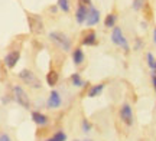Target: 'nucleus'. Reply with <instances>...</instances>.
<instances>
[{"label": "nucleus", "instance_id": "nucleus-1", "mask_svg": "<svg viewBox=\"0 0 156 141\" xmlns=\"http://www.w3.org/2000/svg\"><path fill=\"white\" fill-rule=\"evenodd\" d=\"M19 78L22 79L23 82L26 85H29L30 88H35V89H39L41 86H42V82H41V79L35 75L32 71H29V69H22L20 72H19Z\"/></svg>", "mask_w": 156, "mask_h": 141}, {"label": "nucleus", "instance_id": "nucleus-2", "mask_svg": "<svg viewBox=\"0 0 156 141\" xmlns=\"http://www.w3.org/2000/svg\"><path fill=\"white\" fill-rule=\"evenodd\" d=\"M28 25L29 29L34 35H41L44 33V20L39 15L35 13H28Z\"/></svg>", "mask_w": 156, "mask_h": 141}, {"label": "nucleus", "instance_id": "nucleus-3", "mask_svg": "<svg viewBox=\"0 0 156 141\" xmlns=\"http://www.w3.org/2000/svg\"><path fill=\"white\" fill-rule=\"evenodd\" d=\"M49 39L52 42H55L62 51H69L71 49V40H69V38H68L67 35L62 33V32H51Z\"/></svg>", "mask_w": 156, "mask_h": 141}, {"label": "nucleus", "instance_id": "nucleus-4", "mask_svg": "<svg viewBox=\"0 0 156 141\" xmlns=\"http://www.w3.org/2000/svg\"><path fill=\"white\" fill-rule=\"evenodd\" d=\"M13 92H15V99L17 101V104H19L20 107L29 109V108H30V99H29L28 94L25 92V89H23L22 86H15Z\"/></svg>", "mask_w": 156, "mask_h": 141}, {"label": "nucleus", "instance_id": "nucleus-5", "mask_svg": "<svg viewBox=\"0 0 156 141\" xmlns=\"http://www.w3.org/2000/svg\"><path fill=\"white\" fill-rule=\"evenodd\" d=\"M112 40H113V43L124 48V51H129V43H127V40H126V38L123 36V32L120 28H113Z\"/></svg>", "mask_w": 156, "mask_h": 141}, {"label": "nucleus", "instance_id": "nucleus-6", "mask_svg": "<svg viewBox=\"0 0 156 141\" xmlns=\"http://www.w3.org/2000/svg\"><path fill=\"white\" fill-rule=\"evenodd\" d=\"M120 118L123 119V123L127 125L133 124V112H132V108L129 104H124L120 109Z\"/></svg>", "mask_w": 156, "mask_h": 141}, {"label": "nucleus", "instance_id": "nucleus-7", "mask_svg": "<svg viewBox=\"0 0 156 141\" xmlns=\"http://www.w3.org/2000/svg\"><path fill=\"white\" fill-rule=\"evenodd\" d=\"M19 58H20V52L19 51H12L9 52L5 58V65L6 68H15L16 66L17 61H19Z\"/></svg>", "mask_w": 156, "mask_h": 141}, {"label": "nucleus", "instance_id": "nucleus-8", "mask_svg": "<svg viewBox=\"0 0 156 141\" xmlns=\"http://www.w3.org/2000/svg\"><path fill=\"white\" fill-rule=\"evenodd\" d=\"M98 20H100V12L97 10L95 7H93V6H90V10H88V16H87V25L88 26H94V25H97L98 23Z\"/></svg>", "mask_w": 156, "mask_h": 141}, {"label": "nucleus", "instance_id": "nucleus-9", "mask_svg": "<svg viewBox=\"0 0 156 141\" xmlns=\"http://www.w3.org/2000/svg\"><path fill=\"white\" fill-rule=\"evenodd\" d=\"M61 95L56 92V91H52L51 92L49 98H48V108H51V109H54V108H58L59 105H61Z\"/></svg>", "mask_w": 156, "mask_h": 141}, {"label": "nucleus", "instance_id": "nucleus-10", "mask_svg": "<svg viewBox=\"0 0 156 141\" xmlns=\"http://www.w3.org/2000/svg\"><path fill=\"white\" fill-rule=\"evenodd\" d=\"M87 16H88V9L85 6H78L77 13H75V17H77L78 23H84L87 20Z\"/></svg>", "mask_w": 156, "mask_h": 141}, {"label": "nucleus", "instance_id": "nucleus-11", "mask_svg": "<svg viewBox=\"0 0 156 141\" xmlns=\"http://www.w3.org/2000/svg\"><path fill=\"white\" fill-rule=\"evenodd\" d=\"M83 43L87 46H91V45H95V43H97V36H95V33L93 30H88L87 33L84 35Z\"/></svg>", "mask_w": 156, "mask_h": 141}, {"label": "nucleus", "instance_id": "nucleus-12", "mask_svg": "<svg viewBox=\"0 0 156 141\" xmlns=\"http://www.w3.org/2000/svg\"><path fill=\"white\" fill-rule=\"evenodd\" d=\"M32 119H34L38 125H45L48 123V117L42 112H38V111H34V112H32Z\"/></svg>", "mask_w": 156, "mask_h": 141}, {"label": "nucleus", "instance_id": "nucleus-13", "mask_svg": "<svg viewBox=\"0 0 156 141\" xmlns=\"http://www.w3.org/2000/svg\"><path fill=\"white\" fill-rule=\"evenodd\" d=\"M58 79H59V73L56 72V71H49V72L46 73V82L49 86H55L56 82H58Z\"/></svg>", "mask_w": 156, "mask_h": 141}, {"label": "nucleus", "instance_id": "nucleus-14", "mask_svg": "<svg viewBox=\"0 0 156 141\" xmlns=\"http://www.w3.org/2000/svg\"><path fill=\"white\" fill-rule=\"evenodd\" d=\"M104 89V84H97L94 86H91L88 91V96L90 98H94V96H98Z\"/></svg>", "mask_w": 156, "mask_h": 141}, {"label": "nucleus", "instance_id": "nucleus-15", "mask_svg": "<svg viewBox=\"0 0 156 141\" xmlns=\"http://www.w3.org/2000/svg\"><path fill=\"white\" fill-rule=\"evenodd\" d=\"M73 59H74V62L77 63V65H81V63L84 62V52L78 48V49H75L73 53Z\"/></svg>", "mask_w": 156, "mask_h": 141}, {"label": "nucleus", "instance_id": "nucleus-16", "mask_svg": "<svg viewBox=\"0 0 156 141\" xmlns=\"http://www.w3.org/2000/svg\"><path fill=\"white\" fill-rule=\"evenodd\" d=\"M116 19H117L116 15H113V13H110V15H107V16H106L104 25H106L107 28H114V25H116Z\"/></svg>", "mask_w": 156, "mask_h": 141}, {"label": "nucleus", "instance_id": "nucleus-17", "mask_svg": "<svg viewBox=\"0 0 156 141\" xmlns=\"http://www.w3.org/2000/svg\"><path fill=\"white\" fill-rule=\"evenodd\" d=\"M65 140H67V134L64 131H58V133H55V136L48 138L46 141H65Z\"/></svg>", "mask_w": 156, "mask_h": 141}, {"label": "nucleus", "instance_id": "nucleus-18", "mask_svg": "<svg viewBox=\"0 0 156 141\" xmlns=\"http://www.w3.org/2000/svg\"><path fill=\"white\" fill-rule=\"evenodd\" d=\"M143 12H145V16L147 20H152V17H153V12H152V7L149 3H145L143 5Z\"/></svg>", "mask_w": 156, "mask_h": 141}, {"label": "nucleus", "instance_id": "nucleus-19", "mask_svg": "<svg viewBox=\"0 0 156 141\" xmlns=\"http://www.w3.org/2000/svg\"><path fill=\"white\" fill-rule=\"evenodd\" d=\"M71 81H73V85H75V86H83L84 85V81L81 79V76L78 73H74L71 76Z\"/></svg>", "mask_w": 156, "mask_h": 141}, {"label": "nucleus", "instance_id": "nucleus-20", "mask_svg": "<svg viewBox=\"0 0 156 141\" xmlns=\"http://www.w3.org/2000/svg\"><path fill=\"white\" fill-rule=\"evenodd\" d=\"M58 5H59V7H61L64 12L69 10V2H68V0H58Z\"/></svg>", "mask_w": 156, "mask_h": 141}, {"label": "nucleus", "instance_id": "nucleus-21", "mask_svg": "<svg viewBox=\"0 0 156 141\" xmlns=\"http://www.w3.org/2000/svg\"><path fill=\"white\" fill-rule=\"evenodd\" d=\"M147 63H149V66L152 68V71L156 68V59L153 58L152 53H147Z\"/></svg>", "mask_w": 156, "mask_h": 141}, {"label": "nucleus", "instance_id": "nucleus-22", "mask_svg": "<svg viewBox=\"0 0 156 141\" xmlns=\"http://www.w3.org/2000/svg\"><path fill=\"white\" fill-rule=\"evenodd\" d=\"M143 5H145V0H134L133 2V9L134 10H139V9L143 7Z\"/></svg>", "mask_w": 156, "mask_h": 141}, {"label": "nucleus", "instance_id": "nucleus-23", "mask_svg": "<svg viewBox=\"0 0 156 141\" xmlns=\"http://www.w3.org/2000/svg\"><path fill=\"white\" fill-rule=\"evenodd\" d=\"M83 130H84V133H90V130H91V124H90L87 119H83Z\"/></svg>", "mask_w": 156, "mask_h": 141}, {"label": "nucleus", "instance_id": "nucleus-24", "mask_svg": "<svg viewBox=\"0 0 156 141\" xmlns=\"http://www.w3.org/2000/svg\"><path fill=\"white\" fill-rule=\"evenodd\" d=\"M5 68H6L5 63H0V81H3V79H5V73H6Z\"/></svg>", "mask_w": 156, "mask_h": 141}, {"label": "nucleus", "instance_id": "nucleus-25", "mask_svg": "<svg viewBox=\"0 0 156 141\" xmlns=\"http://www.w3.org/2000/svg\"><path fill=\"white\" fill-rule=\"evenodd\" d=\"M78 3H80V6H91V0H78Z\"/></svg>", "mask_w": 156, "mask_h": 141}, {"label": "nucleus", "instance_id": "nucleus-26", "mask_svg": "<svg viewBox=\"0 0 156 141\" xmlns=\"http://www.w3.org/2000/svg\"><path fill=\"white\" fill-rule=\"evenodd\" d=\"M0 141H10V137L3 134V136H0Z\"/></svg>", "mask_w": 156, "mask_h": 141}, {"label": "nucleus", "instance_id": "nucleus-27", "mask_svg": "<svg viewBox=\"0 0 156 141\" xmlns=\"http://www.w3.org/2000/svg\"><path fill=\"white\" fill-rule=\"evenodd\" d=\"M152 84H153V88H155V92H156V75L152 76Z\"/></svg>", "mask_w": 156, "mask_h": 141}, {"label": "nucleus", "instance_id": "nucleus-28", "mask_svg": "<svg viewBox=\"0 0 156 141\" xmlns=\"http://www.w3.org/2000/svg\"><path fill=\"white\" fill-rule=\"evenodd\" d=\"M155 42H156V29H155Z\"/></svg>", "mask_w": 156, "mask_h": 141}, {"label": "nucleus", "instance_id": "nucleus-29", "mask_svg": "<svg viewBox=\"0 0 156 141\" xmlns=\"http://www.w3.org/2000/svg\"><path fill=\"white\" fill-rule=\"evenodd\" d=\"M153 73H155V75H156V68H155V69H153Z\"/></svg>", "mask_w": 156, "mask_h": 141}, {"label": "nucleus", "instance_id": "nucleus-30", "mask_svg": "<svg viewBox=\"0 0 156 141\" xmlns=\"http://www.w3.org/2000/svg\"><path fill=\"white\" fill-rule=\"evenodd\" d=\"M75 141H77V140H75ZM83 141H91V140H83Z\"/></svg>", "mask_w": 156, "mask_h": 141}]
</instances>
